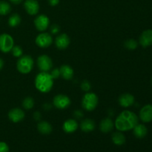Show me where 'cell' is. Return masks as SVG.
<instances>
[{"mask_svg":"<svg viewBox=\"0 0 152 152\" xmlns=\"http://www.w3.org/2000/svg\"><path fill=\"white\" fill-rule=\"evenodd\" d=\"M139 123V118L136 114L130 111H123L114 122V126L120 132L132 130Z\"/></svg>","mask_w":152,"mask_h":152,"instance_id":"6da1fadb","label":"cell"},{"mask_svg":"<svg viewBox=\"0 0 152 152\" xmlns=\"http://www.w3.org/2000/svg\"><path fill=\"white\" fill-rule=\"evenodd\" d=\"M35 86L39 91L48 93L53 86V79L48 72L41 71L35 78Z\"/></svg>","mask_w":152,"mask_h":152,"instance_id":"7a4b0ae2","label":"cell"},{"mask_svg":"<svg viewBox=\"0 0 152 152\" xmlns=\"http://www.w3.org/2000/svg\"><path fill=\"white\" fill-rule=\"evenodd\" d=\"M34 59L29 55H25L19 57L16 63V68L21 74H26L31 72L34 68Z\"/></svg>","mask_w":152,"mask_h":152,"instance_id":"3957f363","label":"cell"},{"mask_svg":"<svg viewBox=\"0 0 152 152\" xmlns=\"http://www.w3.org/2000/svg\"><path fill=\"white\" fill-rule=\"evenodd\" d=\"M98 102H99V99H98V96H96V94L88 92L83 96L82 105L86 111H92L96 108Z\"/></svg>","mask_w":152,"mask_h":152,"instance_id":"277c9868","label":"cell"},{"mask_svg":"<svg viewBox=\"0 0 152 152\" xmlns=\"http://www.w3.org/2000/svg\"><path fill=\"white\" fill-rule=\"evenodd\" d=\"M14 46V41L11 36L7 34L0 35V50L3 53H8Z\"/></svg>","mask_w":152,"mask_h":152,"instance_id":"5b68a950","label":"cell"},{"mask_svg":"<svg viewBox=\"0 0 152 152\" xmlns=\"http://www.w3.org/2000/svg\"><path fill=\"white\" fill-rule=\"evenodd\" d=\"M37 66L43 72H48L53 67V62L48 55H41L37 59Z\"/></svg>","mask_w":152,"mask_h":152,"instance_id":"8992f818","label":"cell"},{"mask_svg":"<svg viewBox=\"0 0 152 152\" xmlns=\"http://www.w3.org/2000/svg\"><path fill=\"white\" fill-rule=\"evenodd\" d=\"M53 103L58 109H65L71 105V99L66 95L58 94L53 98Z\"/></svg>","mask_w":152,"mask_h":152,"instance_id":"52a82bcc","label":"cell"},{"mask_svg":"<svg viewBox=\"0 0 152 152\" xmlns=\"http://www.w3.org/2000/svg\"><path fill=\"white\" fill-rule=\"evenodd\" d=\"M53 42V38L51 35L48 33H42L39 34L36 38V44L42 48H46L50 46Z\"/></svg>","mask_w":152,"mask_h":152,"instance_id":"ba28073f","label":"cell"},{"mask_svg":"<svg viewBox=\"0 0 152 152\" xmlns=\"http://www.w3.org/2000/svg\"><path fill=\"white\" fill-rule=\"evenodd\" d=\"M50 19L46 15H39L34 19V25L39 31H45L49 26Z\"/></svg>","mask_w":152,"mask_h":152,"instance_id":"9c48e42d","label":"cell"},{"mask_svg":"<svg viewBox=\"0 0 152 152\" xmlns=\"http://www.w3.org/2000/svg\"><path fill=\"white\" fill-rule=\"evenodd\" d=\"M24 7L27 13L31 16L37 14L39 10V4L37 0H26L24 3Z\"/></svg>","mask_w":152,"mask_h":152,"instance_id":"30bf717a","label":"cell"},{"mask_svg":"<svg viewBox=\"0 0 152 152\" xmlns=\"http://www.w3.org/2000/svg\"><path fill=\"white\" fill-rule=\"evenodd\" d=\"M140 118L143 123L152 121V105L147 104L141 108L140 111Z\"/></svg>","mask_w":152,"mask_h":152,"instance_id":"8fae6325","label":"cell"},{"mask_svg":"<svg viewBox=\"0 0 152 152\" xmlns=\"http://www.w3.org/2000/svg\"><path fill=\"white\" fill-rule=\"evenodd\" d=\"M25 112L20 108H13L8 113V117L13 123H19L25 118Z\"/></svg>","mask_w":152,"mask_h":152,"instance_id":"7c38bea8","label":"cell"},{"mask_svg":"<svg viewBox=\"0 0 152 152\" xmlns=\"http://www.w3.org/2000/svg\"><path fill=\"white\" fill-rule=\"evenodd\" d=\"M70 38L66 34H62L56 37L55 39V45L57 48L60 50L66 49L70 45Z\"/></svg>","mask_w":152,"mask_h":152,"instance_id":"4fadbf2b","label":"cell"},{"mask_svg":"<svg viewBox=\"0 0 152 152\" xmlns=\"http://www.w3.org/2000/svg\"><path fill=\"white\" fill-rule=\"evenodd\" d=\"M139 42L143 48L151 46L152 45V30L148 29L143 31L140 37Z\"/></svg>","mask_w":152,"mask_h":152,"instance_id":"5bb4252c","label":"cell"},{"mask_svg":"<svg viewBox=\"0 0 152 152\" xmlns=\"http://www.w3.org/2000/svg\"><path fill=\"white\" fill-rule=\"evenodd\" d=\"M134 96L129 93L122 94L119 97V103L123 108H129L134 104Z\"/></svg>","mask_w":152,"mask_h":152,"instance_id":"9a60e30c","label":"cell"},{"mask_svg":"<svg viewBox=\"0 0 152 152\" xmlns=\"http://www.w3.org/2000/svg\"><path fill=\"white\" fill-rule=\"evenodd\" d=\"M62 129L66 133H74L78 129V123L74 119H68L64 123Z\"/></svg>","mask_w":152,"mask_h":152,"instance_id":"2e32d148","label":"cell"},{"mask_svg":"<svg viewBox=\"0 0 152 152\" xmlns=\"http://www.w3.org/2000/svg\"><path fill=\"white\" fill-rule=\"evenodd\" d=\"M60 76L66 80H70L74 77V70L68 65H63L59 68Z\"/></svg>","mask_w":152,"mask_h":152,"instance_id":"e0dca14e","label":"cell"},{"mask_svg":"<svg viewBox=\"0 0 152 152\" xmlns=\"http://www.w3.org/2000/svg\"><path fill=\"white\" fill-rule=\"evenodd\" d=\"M133 132L136 137L139 138V139H142V138H144L147 135L148 129H147L146 126L145 125L138 123L133 129Z\"/></svg>","mask_w":152,"mask_h":152,"instance_id":"ac0fdd59","label":"cell"},{"mask_svg":"<svg viewBox=\"0 0 152 152\" xmlns=\"http://www.w3.org/2000/svg\"><path fill=\"white\" fill-rule=\"evenodd\" d=\"M114 126V123L111 119L105 118L101 121L99 128H100V130L102 132H103V133H108V132H110L112 130Z\"/></svg>","mask_w":152,"mask_h":152,"instance_id":"d6986e66","label":"cell"},{"mask_svg":"<svg viewBox=\"0 0 152 152\" xmlns=\"http://www.w3.org/2000/svg\"><path fill=\"white\" fill-rule=\"evenodd\" d=\"M37 129H38L39 132L42 134H49L51 133L53 128L48 122L42 121L39 122L37 125Z\"/></svg>","mask_w":152,"mask_h":152,"instance_id":"ffe728a7","label":"cell"},{"mask_svg":"<svg viewBox=\"0 0 152 152\" xmlns=\"http://www.w3.org/2000/svg\"><path fill=\"white\" fill-rule=\"evenodd\" d=\"M80 128L84 132H91L94 130L95 123L91 119H85L81 122Z\"/></svg>","mask_w":152,"mask_h":152,"instance_id":"44dd1931","label":"cell"},{"mask_svg":"<svg viewBox=\"0 0 152 152\" xmlns=\"http://www.w3.org/2000/svg\"><path fill=\"white\" fill-rule=\"evenodd\" d=\"M112 141L115 145H123L126 142V137L121 132H115L112 135Z\"/></svg>","mask_w":152,"mask_h":152,"instance_id":"7402d4cb","label":"cell"},{"mask_svg":"<svg viewBox=\"0 0 152 152\" xmlns=\"http://www.w3.org/2000/svg\"><path fill=\"white\" fill-rule=\"evenodd\" d=\"M20 22L21 17L17 13H14V14L11 15L8 19V25L11 28H14V27L18 26L20 24Z\"/></svg>","mask_w":152,"mask_h":152,"instance_id":"603a6c76","label":"cell"},{"mask_svg":"<svg viewBox=\"0 0 152 152\" xmlns=\"http://www.w3.org/2000/svg\"><path fill=\"white\" fill-rule=\"evenodd\" d=\"M11 10L10 4L5 1H0V15L4 16L8 14Z\"/></svg>","mask_w":152,"mask_h":152,"instance_id":"cb8c5ba5","label":"cell"},{"mask_svg":"<svg viewBox=\"0 0 152 152\" xmlns=\"http://www.w3.org/2000/svg\"><path fill=\"white\" fill-rule=\"evenodd\" d=\"M34 105V100L32 97L31 96H27L24 99L23 102H22V106L26 110H30L33 108Z\"/></svg>","mask_w":152,"mask_h":152,"instance_id":"d4e9b609","label":"cell"},{"mask_svg":"<svg viewBox=\"0 0 152 152\" xmlns=\"http://www.w3.org/2000/svg\"><path fill=\"white\" fill-rule=\"evenodd\" d=\"M125 47L129 50H134L137 48L138 42L134 39H129L125 42Z\"/></svg>","mask_w":152,"mask_h":152,"instance_id":"484cf974","label":"cell"},{"mask_svg":"<svg viewBox=\"0 0 152 152\" xmlns=\"http://www.w3.org/2000/svg\"><path fill=\"white\" fill-rule=\"evenodd\" d=\"M11 51L13 56H14L15 57H17V58L21 57V56H22V53H23V50H22V48L19 45L13 46Z\"/></svg>","mask_w":152,"mask_h":152,"instance_id":"4316f807","label":"cell"},{"mask_svg":"<svg viewBox=\"0 0 152 152\" xmlns=\"http://www.w3.org/2000/svg\"><path fill=\"white\" fill-rule=\"evenodd\" d=\"M91 88V85L90 82L88 81V80H84V81L81 83V88L83 89L84 91L88 92V91H90Z\"/></svg>","mask_w":152,"mask_h":152,"instance_id":"83f0119b","label":"cell"},{"mask_svg":"<svg viewBox=\"0 0 152 152\" xmlns=\"http://www.w3.org/2000/svg\"><path fill=\"white\" fill-rule=\"evenodd\" d=\"M50 76L52 77V78L53 79V80H55V79H57L59 78V77H60V73H59V69H58V68H54L53 70H52L51 72H50Z\"/></svg>","mask_w":152,"mask_h":152,"instance_id":"f1b7e54d","label":"cell"},{"mask_svg":"<svg viewBox=\"0 0 152 152\" xmlns=\"http://www.w3.org/2000/svg\"><path fill=\"white\" fill-rule=\"evenodd\" d=\"M9 147L5 142H0V152H8Z\"/></svg>","mask_w":152,"mask_h":152,"instance_id":"f546056e","label":"cell"},{"mask_svg":"<svg viewBox=\"0 0 152 152\" xmlns=\"http://www.w3.org/2000/svg\"><path fill=\"white\" fill-rule=\"evenodd\" d=\"M60 31V28H59V26L57 25H53L51 27H50V32H51L52 34H56L59 32Z\"/></svg>","mask_w":152,"mask_h":152,"instance_id":"4dcf8cb0","label":"cell"},{"mask_svg":"<svg viewBox=\"0 0 152 152\" xmlns=\"http://www.w3.org/2000/svg\"><path fill=\"white\" fill-rule=\"evenodd\" d=\"M74 117H76L77 118L80 119V118H81V117H83V114L81 111H80V110H77V111H74Z\"/></svg>","mask_w":152,"mask_h":152,"instance_id":"1f68e13d","label":"cell"},{"mask_svg":"<svg viewBox=\"0 0 152 152\" xmlns=\"http://www.w3.org/2000/svg\"><path fill=\"white\" fill-rule=\"evenodd\" d=\"M59 2V0H48V3L50 6H56Z\"/></svg>","mask_w":152,"mask_h":152,"instance_id":"d6a6232c","label":"cell"},{"mask_svg":"<svg viewBox=\"0 0 152 152\" xmlns=\"http://www.w3.org/2000/svg\"><path fill=\"white\" fill-rule=\"evenodd\" d=\"M34 118L36 120H39L40 118H41V114L39 111H36L34 114Z\"/></svg>","mask_w":152,"mask_h":152,"instance_id":"836d02e7","label":"cell"},{"mask_svg":"<svg viewBox=\"0 0 152 152\" xmlns=\"http://www.w3.org/2000/svg\"><path fill=\"white\" fill-rule=\"evenodd\" d=\"M10 1L14 4H19L22 2V0H10Z\"/></svg>","mask_w":152,"mask_h":152,"instance_id":"e575fe53","label":"cell"},{"mask_svg":"<svg viewBox=\"0 0 152 152\" xmlns=\"http://www.w3.org/2000/svg\"><path fill=\"white\" fill-rule=\"evenodd\" d=\"M50 108H51V106H50V104L47 103V104H45V105H44V108H45V109L49 110Z\"/></svg>","mask_w":152,"mask_h":152,"instance_id":"d590c367","label":"cell"},{"mask_svg":"<svg viewBox=\"0 0 152 152\" xmlns=\"http://www.w3.org/2000/svg\"><path fill=\"white\" fill-rule=\"evenodd\" d=\"M3 66H4V61L0 58V70L3 68Z\"/></svg>","mask_w":152,"mask_h":152,"instance_id":"8d00e7d4","label":"cell"},{"mask_svg":"<svg viewBox=\"0 0 152 152\" xmlns=\"http://www.w3.org/2000/svg\"><path fill=\"white\" fill-rule=\"evenodd\" d=\"M151 84H152V79H151Z\"/></svg>","mask_w":152,"mask_h":152,"instance_id":"74e56055","label":"cell"}]
</instances>
